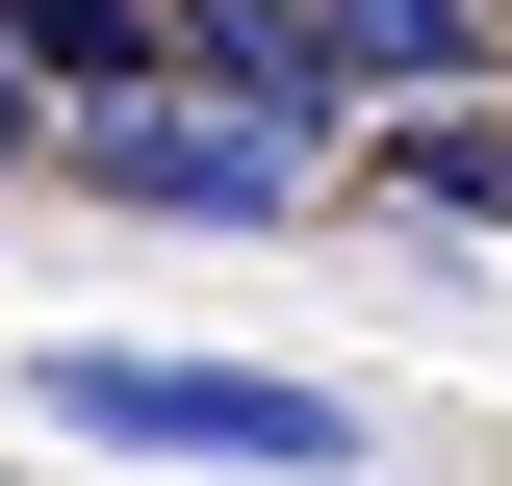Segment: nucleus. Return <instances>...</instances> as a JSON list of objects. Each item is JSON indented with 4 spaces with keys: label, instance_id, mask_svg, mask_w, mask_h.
Segmentation results:
<instances>
[{
    "label": "nucleus",
    "instance_id": "f257e3e1",
    "mask_svg": "<svg viewBox=\"0 0 512 486\" xmlns=\"http://www.w3.org/2000/svg\"><path fill=\"white\" fill-rule=\"evenodd\" d=\"M52 154L103 205H154V231H282V205L333 180V103H231V77H128V103H52Z\"/></svg>",
    "mask_w": 512,
    "mask_h": 486
},
{
    "label": "nucleus",
    "instance_id": "f03ea898",
    "mask_svg": "<svg viewBox=\"0 0 512 486\" xmlns=\"http://www.w3.org/2000/svg\"><path fill=\"white\" fill-rule=\"evenodd\" d=\"M52 435H103V461H231V486H333V461H359L333 384H256V359H103V333L52 359Z\"/></svg>",
    "mask_w": 512,
    "mask_h": 486
},
{
    "label": "nucleus",
    "instance_id": "7ed1b4c3",
    "mask_svg": "<svg viewBox=\"0 0 512 486\" xmlns=\"http://www.w3.org/2000/svg\"><path fill=\"white\" fill-rule=\"evenodd\" d=\"M333 103H436V77H487V0H308Z\"/></svg>",
    "mask_w": 512,
    "mask_h": 486
},
{
    "label": "nucleus",
    "instance_id": "20e7f679",
    "mask_svg": "<svg viewBox=\"0 0 512 486\" xmlns=\"http://www.w3.org/2000/svg\"><path fill=\"white\" fill-rule=\"evenodd\" d=\"M384 205H436V231H512V128H487V103H410V128H384Z\"/></svg>",
    "mask_w": 512,
    "mask_h": 486
},
{
    "label": "nucleus",
    "instance_id": "39448f33",
    "mask_svg": "<svg viewBox=\"0 0 512 486\" xmlns=\"http://www.w3.org/2000/svg\"><path fill=\"white\" fill-rule=\"evenodd\" d=\"M0 52L52 77V103H128L154 77V0H0Z\"/></svg>",
    "mask_w": 512,
    "mask_h": 486
},
{
    "label": "nucleus",
    "instance_id": "423d86ee",
    "mask_svg": "<svg viewBox=\"0 0 512 486\" xmlns=\"http://www.w3.org/2000/svg\"><path fill=\"white\" fill-rule=\"evenodd\" d=\"M0 154H52V77H26V52H0Z\"/></svg>",
    "mask_w": 512,
    "mask_h": 486
}]
</instances>
